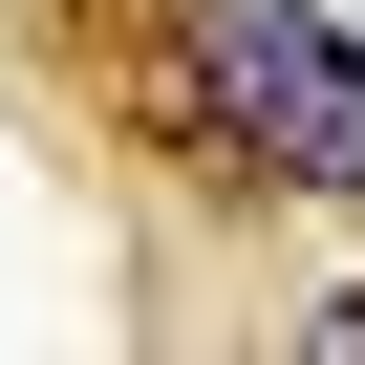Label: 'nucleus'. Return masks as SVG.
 Returning a JSON list of instances; mask_svg holds the SVG:
<instances>
[{"instance_id":"f03ea898","label":"nucleus","mask_w":365,"mask_h":365,"mask_svg":"<svg viewBox=\"0 0 365 365\" xmlns=\"http://www.w3.org/2000/svg\"><path fill=\"white\" fill-rule=\"evenodd\" d=\"M301 365H365V279H344V301H322V322H301Z\"/></svg>"},{"instance_id":"f257e3e1","label":"nucleus","mask_w":365,"mask_h":365,"mask_svg":"<svg viewBox=\"0 0 365 365\" xmlns=\"http://www.w3.org/2000/svg\"><path fill=\"white\" fill-rule=\"evenodd\" d=\"M215 108H237V150L301 172V194H365V43L322 0H215Z\"/></svg>"}]
</instances>
